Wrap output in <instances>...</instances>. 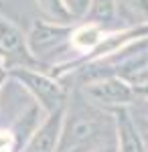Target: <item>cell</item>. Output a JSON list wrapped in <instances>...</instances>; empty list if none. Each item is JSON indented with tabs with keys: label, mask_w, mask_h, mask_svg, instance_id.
<instances>
[{
	"label": "cell",
	"mask_w": 148,
	"mask_h": 152,
	"mask_svg": "<svg viewBox=\"0 0 148 152\" xmlns=\"http://www.w3.org/2000/svg\"><path fill=\"white\" fill-rule=\"evenodd\" d=\"M8 75L23 83V87L33 94V97L41 104V107L47 114H53L61 107H65V89L53 77L33 71L29 67H21V65L8 67Z\"/></svg>",
	"instance_id": "obj_1"
},
{
	"label": "cell",
	"mask_w": 148,
	"mask_h": 152,
	"mask_svg": "<svg viewBox=\"0 0 148 152\" xmlns=\"http://www.w3.org/2000/svg\"><path fill=\"white\" fill-rule=\"evenodd\" d=\"M83 94L95 104L102 105H114V107H122L128 105L134 99V87L132 83L126 81L120 75H103V77H95L91 81L85 83Z\"/></svg>",
	"instance_id": "obj_2"
},
{
	"label": "cell",
	"mask_w": 148,
	"mask_h": 152,
	"mask_svg": "<svg viewBox=\"0 0 148 152\" xmlns=\"http://www.w3.org/2000/svg\"><path fill=\"white\" fill-rule=\"evenodd\" d=\"M73 28L69 24H59L53 20H34L29 35H26V47L37 57H45L47 53L63 47L65 41L71 39Z\"/></svg>",
	"instance_id": "obj_3"
},
{
	"label": "cell",
	"mask_w": 148,
	"mask_h": 152,
	"mask_svg": "<svg viewBox=\"0 0 148 152\" xmlns=\"http://www.w3.org/2000/svg\"><path fill=\"white\" fill-rule=\"evenodd\" d=\"M63 116H65V107L49 114L47 122L31 136V140H26L23 152H57Z\"/></svg>",
	"instance_id": "obj_4"
},
{
	"label": "cell",
	"mask_w": 148,
	"mask_h": 152,
	"mask_svg": "<svg viewBox=\"0 0 148 152\" xmlns=\"http://www.w3.org/2000/svg\"><path fill=\"white\" fill-rule=\"evenodd\" d=\"M116 130H118V152H142V142L138 138V130L124 105L116 112Z\"/></svg>",
	"instance_id": "obj_5"
},
{
	"label": "cell",
	"mask_w": 148,
	"mask_h": 152,
	"mask_svg": "<svg viewBox=\"0 0 148 152\" xmlns=\"http://www.w3.org/2000/svg\"><path fill=\"white\" fill-rule=\"evenodd\" d=\"M118 12L126 20L136 24L148 23V0H116Z\"/></svg>",
	"instance_id": "obj_6"
},
{
	"label": "cell",
	"mask_w": 148,
	"mask_h": 152,
	"mask_svg": "<svg viewBox=\"0 0 148 152\" xmlns=\"http://www.w3.org/2000/svg\"><path fill=\"white\" fill-rule=\"evenodd\" d=\"M39 8L43 10L49 20L53 23H59V24H69L75 16L71 14V10L67 8L65 0H37Z\"/></svg>",
	"instance_id": "obj_7"
},
{
	"label": "cell",
	"mask_w": 148,
	"mask_h": 152,
	"mask_svg": "<svg viewBox=\"0 0 148 152\" xmlns=\"http://www.w3.org/2000/svg\"><path fill=\"white\" fill-rule=\"evenodd\" d=\"M116 14H118L116 0H91L89 2L87 16L93 23H110L116 18Z\"/></svg>",
	"instance_id": "obj_8"
},
{
	"label": "cell",
	"mask_w": 148,
	"mask_h": 152,
	"mask_svg": "<svg viewBox=\"0 0 148 152\" xmlns=\"http://www.w3.org/2000/svg\"><path fill=\"white\" fill-rule=\"evenodd\" d=\"M102 33H100V28L97 26H83L79 31H73L71 33V43L75 45V47L83 49V51H87V49H93L100 41H102Z\"/></svg>",
	"instance_id": "obj_9"
},
{
	"label": "cell",
	"mask_w": 148,
	"mask_h": 152,
	"mask_svg": "<svg viewBox=\"0 0 148 152\" xmlns=\"http://www.w3.org/2000/svg\"><path fill=\"white\" fill-rule=\"evenodd\" d=\"M89 2H91V0H65L67 8L71 10V14H73L75 18H79V16H85V14H87V10H89Z\"/></svg>",
	"instance_id": "obj_10"
},
{
	"label": "cell",
	"mask_w": 148,
	"mask_h": 152,
	"mask_svg": "<svg viewBox=\"0 0 148 152\" xmlns=\"http://www.w3.org/2000/svg\"><path fill=\"white\" fill-rule=\"evenodd\" d=\"M6 75H8V67H6V63H4V55L0 53V89H2V85L6 81Z\"/></svg>",
	"instance_id": "obj_11"
},
{
	"label": "cell",
	"mask_w": 148,
	"mask_h": 152,
	"mask_svg": "<svg viewBox=\"0 0 148 152\" xmlns=\"http://www.w3.org/2000/svg\"><path fill=\"white\" fill-rule=\"evenodd\" d=\"M134 87V94L136 95H144V97H148V79L142 83H138V85H132Z\"/></svg>",
	"instance_id": "obj_12"
},
{
	"label": "cell",
	"mask_w": 148,
	"mask_h": 152,
	"mask_svg": "<svg viewBox=\"0 0 148 152\" xmlns=\"http://www.w3.org/2000/svg\"><path fill=\"white\" fill-rule=\"evenodd\" d=\"M146 148H148V130H146Z\"/></svg>",
	"instance_id": "obj_13"
}]
</instances>
